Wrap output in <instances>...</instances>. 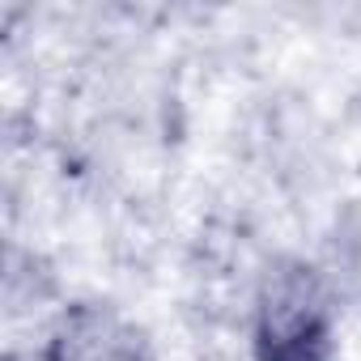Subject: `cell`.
I'll return each mask as SVG.
<instances>
[{
	"label": "cell",
	"instance_id": "1",
	"mask_svg": "<svg viewBox=\"0 0 361 361\" xmlns=\"http://www.w3.org/2000/svg\"><path fill=\"white\" fill-rule=\"evenodd\" d=\"M331 310L310 268L276 272L255 310V361H327Z\"/></svg>",
	"mask_w": 361,
	"mask_h": 361
}]
</instances>
